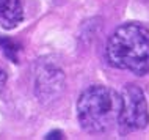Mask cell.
Wrapping results in <instances>:
<instances>
[{
  "label": "cell",
  "instance_id": "cell-1",
  "mask_svg": "<svg viewBox=\"0 0 149 140\" xmlns=\"http://www.w3.org/2000/svg\"><path fill=\"white\" fill-rule=\"evenodd\" d=\"M107 62L135 76L149 73V29L140 22L118 27L107 43Z\"/></svg>",
  "mask_w": 149,
  "mask_h": 140
},
{
  "label": "cell",
  "instance_id": "cell-2",
  "mask_svg": "<svg viewBox=\"0 0 149 140\" xmlns=\"http://www.w3.org/2000/svg\"><path fill=\"white\" fill-rule=\"evenodd\" d=\"M121 96L113 88L91 85L82 91L77 101L80 127L90 134H100L111 129L119 117Z\"/></svg>",
  "mask_w": 149,
  "mask_h": 140
},
{
  "label": "cell",
  "instance_id": "cell-3",
  "mask_svg": "<svg viewBox=\"0 0 149 140\" xmlns=\"http://www.w3.org/2000/svg\"><path fill=\"white\" fill-rule=\"evenodd\" d=\"M118 125L124 132L141 131L149 125V107L144 91L135 83H127L123 88Z\"/></svg>",
  "mask_w": 149,
  "mask_h": 140
},
{
  "label": "cell",
  "instance_id": "cell-4",
  "mask_svg": "<svg viewBox=\"0 0 149 140\" xmlns=\"http://www.w3.org/2000/svg\"><path fill=\"white\" fill-rule=\"evenodd\" d=\"M64 73L57 65L42 62L38 65L35 76V94L42 104H52L58 101L64 93Z\"/></svg>",
  "mask_w": 149,
  "mask_h": 140
},
{
  "label": "cell",
  "instance_id": "cell-5",
  "mask_svg": "<svg viewBox=\"0 0 149 140\" xmlns=\"http://www.w3.org/2000/svg\"><path fill=\"white\" fill-rule=\"evenodd\" d=\"M24 19L22 0H0V25L6 30L16 29Z\"/></svg>",
  "mask_w": 149,
  "mask_h": 140
},
{
  "label": "cell",
  "instance_id": "cell-6",
  "mask_svg": "<svg viewBox=\"0 0 149 140\" xmlns=\"http://www.w3.org/2000/svg\"><path fill=\"white\" fill-rule=\"evenodd\" d=\"M0 49H2V52L11 60V62L17 63V60H19L17 54H19V50H21V46H19L17 43H14L13 39H10V38L0 36Z\"/></svg>",
  "mask_w": 149,
  "mask_h": 140
},
{
  "label": "cell",
  "instance_id": "cell-7",
  "mask_svg": "<svg viewBox=\"0 0 149 140\" xmlns=\"http://www.w3.org/2000/svg\"><path fill=\"white\" fill-rule=\"evenodd\" d=\"M44 139L46 140H58V139H64V134L61 131H52V132H49Z\"/></svg>",
  "mask_w": 149,
  "mask_h": 140
}]
</instances>
